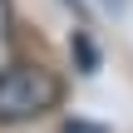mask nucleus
Returning <instances> with one entry per match:
<instances>
[{"mask_svg": "<svg viewBox=\"0 0 133 133\" xmlns=\"http://www.w3.org/2000/svg\"><path fill=\"white\" fill-rule=\"evenodd\" d=\"M59 104V79L39 64H5L0 69V123L44 118Z\"/></svg>", "mask_w": 133, "mask_h": 133, "instance_id": "1", "label": "nucleus"}, {"mask_svg": "<svg viewBox=\"0 0 133 133\" xmlns=\"http://www.w3.org/2000/svg\"><path fill=\"white\" fill-rule=\"evenodd\" d=\"M10 44H15V20H10V0H0V69L10 64Z\"/></svg>", "mask_w": 133, "mask_h": 133, "instance_id": "2", "label": "nucleus"}, {"mask_svg": "<svg viewBox=\"0 0 133 133\" xmlns=\"http://www.w3.org/2000/svg\"><path fill=\"white\" fill-rule=\"evenodd\" d=\"M64 5H74V10H79V5H84V0H64Z\"/></svg>", "mask_w": 133, "mask_h": 133, "instance_id": "3", "label": "nucleus"}]
</instances>
